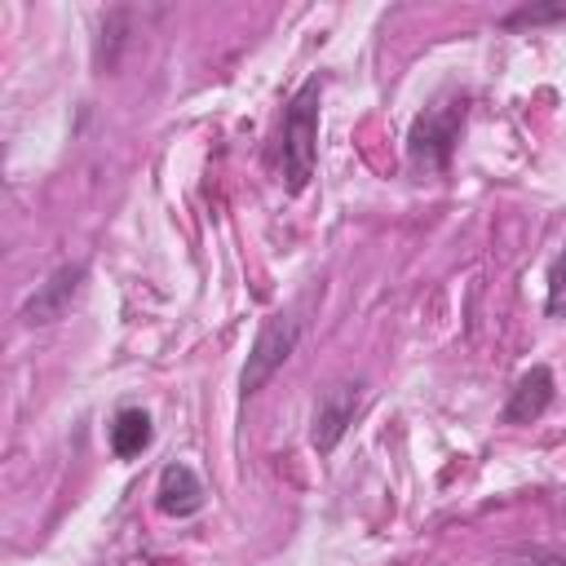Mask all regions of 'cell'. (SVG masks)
Listing matches in <instances>:
<instances>
[{"instance_id":"obj_1","label":"cell","mask_w":566,"mask_h":566,"mask_svg":"<svg viewBox=\"0 0 566 566\" xmlns=\"http://www.w3.org/2000/svg\"><path fill=\"white\" fill-rule=\"evenodd\" d=\"M318 102H323V80L310 75L287 111H283V128H279V168H283V186L292 195H301L314 177V155H318Z\"/></svg>"},{"instance_id":"obj_2","label":"cell","mask_w":566,"mask_h":566,"mask_svg":"<svg viewBox=\"0 0 566 566\" xmlns=\"http://www.w3.org/2000/svg\"><path fill=\"white\" fill-rule=\"evenodd\" d=\"M296 345H301V318H292V314H270V318L256 327L252 349H248V363H243V371H239L243 398H252L256 389H265V380L296 354Z\"/></svg>"},{"instance_id":"obj_3","label":"cell","mask_w":566,"mask_h":566,"mask_svg":"<svg viewBox=\"0 0 566 566\" xmlns=\"http://www.w3.org/2000/svg\"><path fill=\"white\" fill-rule=\"evenodd\" d=\"M460 124H464V106L460 102H433L424 115H416V124L407 133L411 164L424 168V172H442L451 164L455 142H460Z\"/></svg>"},{"instance_id":"obj_4","label":"cell","mask_w":566,"mask_h":566,"mask_svg":"<svg viewBox=\"0 0 566 566\" xmlns=\"http://www.w3.org/2000/svg\"><path fill=\"white\" fill-rule=\"evenodd\" d=\"M84 279H88V265H84V261L57 265V270L22 301V323H27V327H49V323L66 318V310H71V301L80 296Z\"/></svg>"},{"instance_id":"obj_5","label":"cell","mask_w":566,"mask_h":566,"mask_svg":"<svg viewBox=\"0 0 566 566\" xmlns=\"http://www.w3.org/2000/svg\"><path fill=\"white\" fill-rule=\"evenodd\" d=\"M358 398H363V389H358L354 380H336V385H327V389L318 394V402H314V424H310V447H314L318 455H332V451L340 447V438H345L349 424H354Z\"/></svg>"},{"instance_id":"obj_6","label":"cell","mask_w":566,"mask_h":566,"mask_svg":"<svg viewBox=\"0 0 566 566\" xmlns=\"http://www.w3.org/2000/svg\"><path fill=\"white\" fill-rule=\"evenodd\" d=\"M203 495L208 491H203V482H199V473L190 464H181V460L164 464L159 486H155V504H159L164 517H195L203 509Z\"/></svg>"},{"instance_id":"obj_7","label":"cell","mask_w":566,"mask_h":566,"mask_svg":"<svg viewBox=\"0 0 566 566\" xmlns=\"http://www.w3.org/2000/svg\"><path fill=\"white\" fill-rule=\"evenodd\" d=\"M553 371L544 367V363H535L531 371H522L517 376V385H513V394H509V402H504V424H531V420H539L544 411H548V402H553Z\"/></svg>"},{"instance_id":"obj_8","label":"cell","mask_w":566,"mask_h":566,"mask_svg":"<svg viewBox=\"0 0 566 566\" xmlns=\"http://www.w3.org/2000/svg\"><path fill=\"white\" fill-rule=\"evenodd\" d=\"M106 433H111V451H115L119 460H133V455H142V451L150 447L155 424H150V416H146L142 407H119Z\"/></svg>"},{"instance_id":"obj_9","label":"cell","mask_w":566,"mask_h":566,"mask_svg":"<svg viewBox=\"0 0 566 566\" xmlns=\"http://www.w3.org/2000/svg\"><path fill=\"white\" fill-rule=\"evenodd\" d=\"M562 18H566V4H526L509 13L504 27H539V22H562Z\"/></svg>"},{"instance_id":"obj_10","label":"cell","mask_w":566,"mask_h":566,"mask_svg":"<svg viewBox=\"0 0 566 566\" xmlns=\"http://www.w3.org/2000/svg\"><path fill=\"white\" fill-rule=\"evenodd\" d=\"M566 305V256L553 265V287H548V314H562Z\"/></svg>"},{"instance_id":"obj_11","label":"cell","mask_w":566,"mask_h":566,"mask_svg":"<svg viewBox=\"0 0 566 566\" xmlns=\"http://www.w3.org/2000/svg\"><path fill=\"white\" fill-rule=\"evenodd\" d=\"M522 566H566V553H535V557L522 562Z\"/></svg>"}]
</instances>
